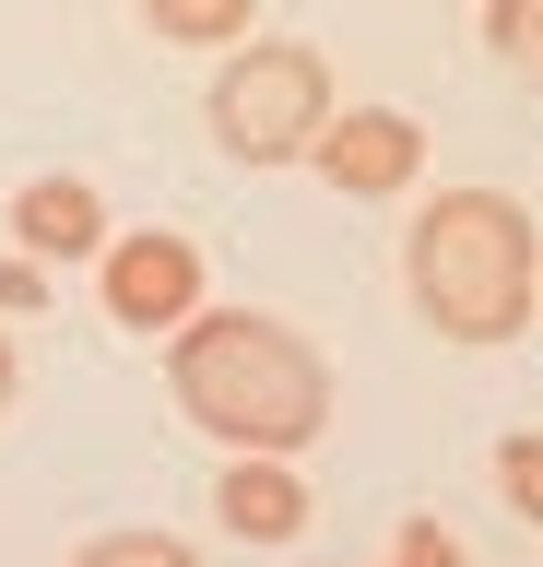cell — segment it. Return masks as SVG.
Instances as JSON below:
<instances>
[{
    "label": "cell",
    "instance_id": "1",
    "mask_svg": "<svg viewBox=\"0 0 543 567\" xmlns=\"http://www.w3.org/2000/svg\"><path fill=\"white\" fill-rule=\"evenodd\" d=\"M166 390L213 450H320L331 425V354L272 308H201L189 331H166Z\"/></svg>",
    "mask_w": 543,
    "mask_h": 567
},
{
    "label": "cell",
    "instance_id": "2",
    "mask_svg": "<svg viewBox=\"0 0 543 567\" xmlns=\"http://www.w3.org/2000/svg\"><path fill=\"white\" fill-rule=\"evenodd\" d=\"M401 284H414V319L437 343L497 354L543 308V237L508 189H437L414 213V237H401Z\"/></svg>",
    "mask_w": 543,
    "mask_h": 567
},
{
    "label": "cell",
    "instance_id": "3",
    "mask_svg": "<svg viewBox=\"0 0 543 567\" xmlns=\"http://www.w3.org/2000/svg\"><path fill=\"white\" fill-rule=\"evenodd\" d=\"M331 106H343V83H331V60L307 35H249L201 83V131H213L224 166H307Z\"/></svg>",
    "mask_w": 543,
    "mask_h": 567
},
{
    "label": "cell",
    "instance_id": "4",
    "mask_svg": "<svg viewBox=\"0 0 543 567\" xmlns=\"http://www.w3.org/2000/svg\"><path fill=\"white\" fill-rule=\"evenodd\" d=\"M95 296H107V319L143 331V343H166V331H189V319L213 308V296H201V248H189L178 225L107 237V248H95Z\"/></svg>",
    "mask_w": 543,
    "mask_h": 567
},
{
    "label": "cell",
    "instance_id": "5",
    "mask_svg": "<svg viewBox=\"0 0 543 567\" xmlns=\"http://www.w3.org/2000/svg\"><path fill=\"white\" fill-rule=\"evenodd\" d=\"M307 166L343 189V202H401L414 177H426V118L414 106H331V131Z\"/></svg>",
    "mask_w": 543,
    "mask_h": 567
},
{
    "label": "cell",
    "instance_id": "6",
    "mask_svg": "<svg viewBox=\"0 0 543 567\" xmlns=\"http://www.w3.org/2000/svg\"><path fill=\"white\" fill-rule=\"evenodd\" d=\"M213 520L237 532V544H307V520H320V496H307V473L272 450H224L213 473Z\"/></svg>",
    "mask_w": 543,
    "mask_h": 567
},
{
    "label": "cell",
    "instance_id": "7",
    "mask_svg": "<svg viewBox=\"0 0 543 567\" xmlns=\"http://www.w3.org/2000/svg\"><path fill=\"white\" fill-rule=\"evenodd\" d=\"M118 225H107V202L83 189V177H24L12 189V248H36V260H95Z\"/></svg>",
    "mask_w": 543,
    "mask_h": 567
},
{
    "label": "cell",
    "instance_id": "8",
    "mask_svg": "<svg viewBox=\"0 0 543 567\" xmlns=\"http://www.w3.org/2000/svg\"><path fill=\"white\" fill-rule=\"evenodd\" d=\"M143 24H154V48H249V24H260V0H143Z\"/></svg>",
    "mask_w": 543,
    "mask_h": 567
},
{
    "label": "cell",
    "instance_id": "9",
    "mask_svg": "<svg viewBox=\"0 0 543 567\" xmlns=\"http://www.w3.org/2000/svg\"><path fill=\"white\" fill-rule=\"evenodd\" d=\"M484 60L543 95V0H484Z\"/></svg>",
    "mask_w": 543,
    "mask_h": 567
},
{
    "label": "cell",
    "instance_id": "10",
    "mask_svg": "<svg viewBox=\"0 0 543 567\" xmlns=\"http://www.w3.org/2000/svg\"><path fill=\"white\" fill-rule=\"evenodd\" d=\"M484 473H497L508 520H532V532H543V425H508V437H497V461H484Z\"/></svg>",
    "mask_w": 543,
    "mask_h": 567
},
{
    "label": "cell",
    "instance_id": "11",
    "mask_svg": "<svg viewBox=\"0 0 543 567\" xmlns=\"http://www.w3.org/2000/svg\"><path fill=\"white\" fill-rule=\"evenodd\" d=\"M72 567H201V556H189L178 532H143V520H130V532H95Z\"/></svg>",
    "mask_w": 543,
    "mask_h": 567
},
{
    "label": "cell",
    "instance_id": "12",
    "mask_svg": "<svg viewBox=\"0 0 543 567\" xmlns=\"http://www.w3.org/2000/svg\"><path fill=\"white\" fill-rule=\"evenodd\" d=\"M390 567H472V556H461V532H449V520H401Z\"/></svg>",
    "mask_w": 543,
    "mask_h": 567
},
{
    "label": "cell",
    "instance_id": "13",
    "mask_svg": "<svg viewBox=\"0 0 543 567\" xmlns=\"http://www.w3.org/2000/svg\"><path fill=\"white\" fill-rule=\"evenodd\" d=\"M24 308H48V260L36 248H0V319H24Z\"/></svg>",
    "mask_w": 543,
    "mask_h": 567
},
{
    "label": "cell",
    "instance_id": "14",
    "mask_svg": "<svg viewBox=\"0 0 543 567\" xmlns=\"http://www.w3.org/2000/svg\"><path fill=\"white\" fill-rule=\"evenodd\" d=\"M12 390H24V354H12V331H0V414H12Z\"/></svg>",
    "mask_w": 543,
    "mask_h": 567
}]
</instances>
